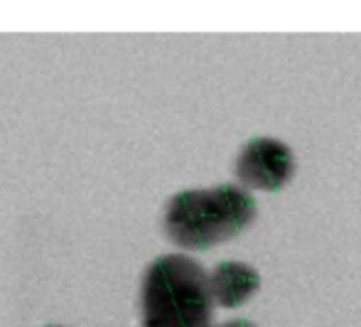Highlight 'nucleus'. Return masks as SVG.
Returning <instances> with one entry per match:
<instances>
[{"label":"nucleus","mask_w":361,"mask_h":327,"mask_svg":"<svg viewBox=\"0 0 361 327\" xmlns=\"http://www.w3.org/2000/svg\"><path fill=\"white\" fill-rule=\"evenodd\" d=\"M256 214V199L241 185L182 190L165 207V234L175 246L202 251L238 237Z\"/></svg>","instance_id":"obj_1"},{"label":"nucleus","mask_w":361,"mask_h":327,"mask_svg":"<svg viewBox=\"0 0 361 327\" xmlns=\"http://www.w3.org/2000/svg\"><path fill=\"white\" fill-rule=\"evenodd\" d=\"M207 275L212 300L221 308H241L261 288V273L243 261H221Z\"/></svg>","instance_id":"obj_4"},{"label":"nucleus","mask_w":361,"mask_h":327,"mask_svg":"<svg viewBox=\"0 0 361 327\" xmlns=\"http://www.w3.org/2000/svg\"><path fill=\"white\" fill-rule=\"evenodd\" d=\"M49 327H57V325H49Z\"/></svg>","instance_id":"obj_6"},{"label":"nucleus","mask_w":361,"mask_h":327,"mask_svg":"<svg viewBox=\"0 0 361 327\" xmlns=\"http://www.w3.org/2000/svg\"><path fill=\"white\" fill-rule=\"evenodd\" d=\"M219 327H256L251 320H228V323L219 325Z\"/></svg>","instance_id":"obj_5"},{"label":"nucleus","mask_w":361,"mask_h":327,"mask_svg":"<svg viewBox=\"0 0 361 327\" xmlns=\"http://www.w3.org/2000/svg\"><path fill=\"white\" fill-rule=\"evenodd\" d=\"M236 175L243 190L278 192L293 180L295 155L278 138H253L238 153Z\"/></svg>","instance_id":"obj_3"},{"label":"nucleus","mask_w":361,"mask_h":327,"mask_svg":"<svg viewBox=\"0 0 361 327\" xmlns=\"http://www.w3.org/2000/svg\"><path fill=\"white\" fill-rule=\"evenodd\" d=\"M140 310L143 327H212L209 275L182 254L155 258L143 275Z\"/></svg>","instance_id":"obj_2"}]
</instances>
